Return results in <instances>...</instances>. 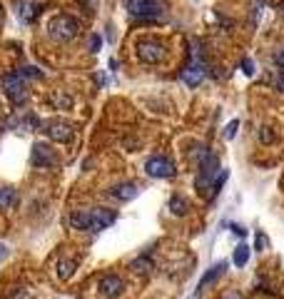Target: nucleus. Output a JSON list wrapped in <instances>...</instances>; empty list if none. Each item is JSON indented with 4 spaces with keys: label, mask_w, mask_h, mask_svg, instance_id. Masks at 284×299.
<instances>
[{
    "label": "nucleus",
    "mask_w": 284,
    "mask_h": 299,
    "mask_svg": "<svg viewBox=\"0 0 284 299\" xmlns=\"http://www.w3.org/2000/svg\"><path fill=\"white\" fill-rule=\"evenodd\" d=\"M125 8L133 18L142 20H160L165 13V5L160 0H125Z\"/></svg>",
    "instance_id": "obj_1"
},
{
    "label": "nucleus",
    "mask_w": 284,
    "mask_h": 299,
    "mask_svg": "<svg viewBox=\"0 0 284 299\" xmlns=\"http://www.w3.org/2000/svg\"><path fill=\"white\" fill-rule=\"evenodd\" d=\"M48 30H50V35L57 37V40H70V37L77 35L80 25H77V20L70 18V15H57V18L50 20Z\"/></svg>",
    "instance_id": "obj_2"
},
{
    "label": "nucleus",
    "mask_w": 284,
    "mask_h": 299,
    "mask_svg": "<svg viewBox=\"0 0 284 299\" xmlns=\"http://www.w3.org/2000/svg\"><path fill=\"white\" fill-rule=\"evenodd\" d=\"M137 57L147 65H155L165 57V48L157 42V40H140L137 42Z\"/></svg>",
    "instance_id": "obj_3"
},
{
    "label": "nucleus",
    "mask_w": 284,
    "mask_h": 299,
    "mask_svg": "<svg viewBox=\"0 0 284 299\" xmlns=\"http://www.w3.org/2000/svg\"><path fill=\"white\" fill-rule=\"evenodd\" d=\"M145 172H147L150 177L165 180V177H172V175H174V162H172V160H167V157L155 155V157H150V160L145 162Z\"/></svg>",
    "instance_id": "obj_4"
},
{
    "label": "nucleus",
    "mask_w": 284,
    "mask_h": 299,
    "mask_svg": "<svg viewBox=\"0 0 284 299\" xmlns=\"http://www.w3.org/2000/svg\"><path fill=\"white\" fill-rule=\"evenodd\" d=\"M3 90L10 95L13 102H23V100H25V85H23V80H20L18 73L3 75Z\"/></svg>",
    "instance_id": "obj_5"
},
{
    "label": "nucleus",
    "mask_w": 284,
    "mask_h": 299,
    "mask_svg": "<svg viewBox=\"0 0 284 299\" xmlns=\"http://www.w3.org/2000/svg\"><path fill=\"white\" fill-rule=\"evenodd\" d=\"M122 292H125V282L120 280L117 274H107V277L100 280V294L102 297L115 299V297H120Z\"/></svg>",
    "instance_id": "obj_6"
},
{
    "label": "nucleus",
    "mask_w": 284,
    "mask_h": 299,
    "mask_svg": "<svg viewBox=\"0 0 284 299\" xmlns=\"http://www.w3.org/2000/svg\"><path fill=\"white\" fill-rule=\"evenodd\" d=\"M113 222H115V212H110V209H102V207L90 209V232H100V229L110 227Z\"/></svg>",
    "instance_id": "obj_7"
},
{
    "label": "nucleus",
    "mask_w": 284,
    "mask_h": 299,
    "mask_svg": "<svg viewBox=\"0 0 284 299\" xmlns=\"http://www.w3.org/2000/svg\"><path fill=\"white\" fill-rule=\"evenodd\" d=\"M45 132H48V137L55 140V142H68V140L73 137V125H68V122H48V125H45Z\"/></svg>",
    "instance_id": "obj_8"
},
{
    "label": "nucleus",
    "mask_w": 284,
    "mask_h": 299,
    "mask_svg": "<svg viewBox=\"0 0 284 299\" xmlns=\"http://www.w3.org/2000/svg\"><path fill=\"white\" fill-rule=\"evenodd\" d=\"M33 165L35 167H50V165H57V160L42 142H38V145H33Z\"/></svg>",
    "instance_id": "obj_9"
},
{
    "label": "nucleus",
    "mask_w": 284,
    "mask_h": 299,
    "mask_svg": "<svg viewBox=\"0 0 284 299\" xmlns=\"http://www.w3.org/2000/svg\"><path fill=\"white\" fill-rule=\"evenodd\" d=\"M202 77H205L202 65H200V62H189L187 68H185V73H182V82L189 85V88H197V85L202 82Z\"/></svg>",
    "instance_id": "obj_10"
},
{
    "label": "nucleus",
    "mask_w": 284,
    "mask_h": 299,
    "mask_svg": "<svg viewBox=\"0 0 284 299\" xmlns=\"http://www.w3.org/2000/svg\"><path fill=\"white\" fill-rule=\"evenodd\" d=\"M225 269H227V262H220V264H214L209 272H205V277L200 280V284H197V292H202L207 284H212V282H217L222 274H225Z\"/></svg>",
    "instance_id": "obj_11"
},
{
    "label": "nucleus",
    "mask_w": 284,
    "mask_h": 299,
    "mask_svg": "<svg viewBox=\"0 0 284 299\" xmlns=\"http://www.w3.org/2000/svg\"><path fill=\"white\" fill-rule=\"evenodd\" d=\"M110 195H113L115 200H122V202H127V200L137 197V185H133V182L117 185V187H113V189H110Z\"/></svg>",
    "instance_id": "obj_12"
},
{
    "label": "nucleus",
    "mask_w": 284,
    "mask_h": 299,
    "mask_svg": "<svg viewBox=\"0 0 284 299\" xmlns=\"http://www.w3.org/2000/svg\"><path fill=\"white\" fill-rule=\"evenodd\" d=\"M68 224L73 229H82V232H90V212H73L68 217Z\"/></svg>",
    "instance_id": "obj_13"
},
{
    "label": "nucleus",
    "mask_w": 284,
    "mask_h": 299,
    "mask_svg": "<svg viewBox=\"0 0 284 299\" xmlns=\"http://www.w3.org/2000/svg\"><path fill=\"white\" fill-rule=\"evenodd\" d=\"M75 267H77V260H60L57 262V277L60 280H70L75 274Z\"/></svg>",
    "instance_id": "obj_14"
},
{
    "label": "nucleus",
    "mask_w": 284,
    "mask_h": 299,
    "mask_svg": "<svg viewBox=\"0 0 284 299\" xmlns=\"http://www.w3.org/2000/svg\"><path fill=\"white\" fill-rule=\"evenodd\" d=\"M15 200H18L15 189H10V187H0V209H10V207L15 205Z\"/></svg>",
    "instance_id": "obj_15"
},
{
    "label": "nucleus",
    "mask_w": 284,
    "mask_h": 299,
    "mask_svg": "<svg viewBox=\"0 0 284 299\" xmlns=\"http://www.w3.org/2000/svg\"><path fill=\"white\" fill-rule=\"evenodd\" d=\"M232 262H234V267H245L247 262H249V244H237V249H234V254H232Z\"/></svg>",
    "instance_id": "obj_16"
},
{
    "label": "nucleus",
    "mask_w": 284,
    "mask_h": 299,
    "mask_svg": "<svg viewBox=\"0 0 284 299\" xmlns=\"http://www.w3.org/2000/svg\"><path fill=\"white\" fill-rule=\"evenodd\" d=\"M170 209H172V215H177V217H182V215H187V209H189V205H187V200H182V197H170Z\"/></svg>",
    "instance_id": "obj_17"
},
{
    "label": "nucleus",
    "mask_w": 284,
    "mask_h": 299,
    "mask_svg": "<svg viewBox=\"0 0 284 299\" xmlns=\"http://www.w3.org/2000/svg\"><path fill=\"white\" fill-rule=\"evenodd\" d=\"M35 15H38V5H35V3H23V5H20V18L25 20V23L35 20Z\"/></svg>",
    "instance_id": "obj_18"
},
{
    "label": "nucleus",
    "mask_w": 284,
    "mask_h": 299,
    "mask_svg": "<svg viewBox=\"0 0 284 299\" xmlns=\"http://www.w3.org/2000/svg\"><path fill=\"white\" fill-rule=\"evenodd\" d=\"M133 269H135V272H140V274L150 272V269H152L150 257H140V260H135V262H133Z\"/></svg>",
    "instance_id": "obj_19"
},
{
    "label": "nucleus",
    "mask_w": 284,
    "mask_h": 299,
    "mask_svg": "<svg viewBox=\"0 0 284 299\" xmlns=\"http://www.w3.org/2000/svg\"><path fill=\"white\" fill-rule=\"evenodd\" d=\"M254 249H257V252L267 249V234L265 232H257V237H254Z\"/></svg>",
    "instance_id": "obj_20"
},
{
    "label": "nucleus",
    "mask_w": 284,
    "mask_h": 299,
    "mask_svg": "<svg viewBox=\"0 0 284 299\" xmlns=\"http://www.w3.org/2000/svg\"><path fill=\"white\" fill-rule=\"evenodd\" d=\"M237 127H239V120H232L227 127H225V137H227V140H232V137L237 135Z\"/></svg>",
    "instance_id": "obj_21"
},
{
    "label": "nucleus",
    "mask_w": 284,
    "mask_h": 299,
    "mask_svg": "<svg viewBox=\"0 0 284 299\" xmlns=\"http://www.w3.org/2000/svg\"><path fill=\"white\" fill-rule=\"evenodd\" d=\"M259 137H262V142H274V132H269V127H262Z\"/></svg>",
    "instance_id": "obj_22"
},
{
    "label": "nucleus",
    "mask_w": 284,
    "mask_h": 299,
    "mask_svg": "<svg viewBox=\"0 0 284 299\" xmlns=\"http://www.w3.org/2000/svg\"><path fill=\"white\" fill-rule=\"evenodd\" d=\"M242 70H245L247 75H252V73H254V62H252V60H247V57H245V60H242Z\"/></svg>",
    "instance_id": "obj_23"
},
{
    "label": "nucleus",
    "mask_w": 284,
    "mask_h": 299,
    "mask_svg": "<svg viewBox=\"0 0 284 299\" xmlns=\"http://www.w3.org/2000/svg\"><path fill=\"white\" fill-rule=\"evenodd\" d=\"M232 232H234V234H239V237H242V234H247V229H242L239 224H232Z\"/></svg>",
    "instance_id": "obj_24"
},
{
    "label": "nucleus",
    "mask_w": 284,
    "mask_h": 299,
    "mask_svg": "<svg viewBox=\"0 0 284 299\" xmlns=\"http://www.w3.org/2000/svg\"><path fill=\"white\" fill-rule=\"evenodd\" d=\"M100 50V35H93V53Z\"/></svg>",
    "instance_id": "obj_25"
},
{
    "label": "nucleus",
    "mask_w": 284,
    "mask_h": 299,
    "mask_svg": "<svg viewBox=\"0 0 284 299\" xmlns=\"http://www.w3.org/2000/svg\"><path fill=\"white\" fill-rule=\"evenodd\" d=\"M277 88H279V90H282V93H284V73L279 75V77H277Z\"/></svg>",
    "instance_id": "obj_26"
},
{
    "label": "nucleus",
    "mask_w": 284,
    "mask_h": 299,
    "mask_svg": "<svg viewBox=\"0 0 284 299\" xmlns=\"http://www.w3.org/2000/svg\"><path fill=\"white\" fill-rule=\"evenodd\" d=\"M85 5L88 8H97V0H85Z\"/></svg>",
    "instance_id": "obj_27"
},
{
    "label": "nucleus",
    "mask_w": 284,
    "mask_h": 299,
    "mask_svg": "<svg viewBox=\"0 0 284 299\" xmlns=\"http://www.w3.org/2000/svg\"><path fill=\"white\" fill-rule=\"evenodd\" d=\"M277 62H279V65H284V50L279 53V55H277Z\"/></svg>",
    "instance_id": "obj_28"
},
{
    "label": "nucleus",
    "mask_w": 284,
    "mask_h": 299,
    "mask_svg": "<svg viewBox=\"0 0 284 299\" xmlns=\"http://www.w3.org/2000/svg\"><path fill=\"white\" fill-rule=\"evenodd\" d=\"M0 18H3V10H0Z\"/></svg>",
    "instance_id": "obj_29"
}]
</instances>
